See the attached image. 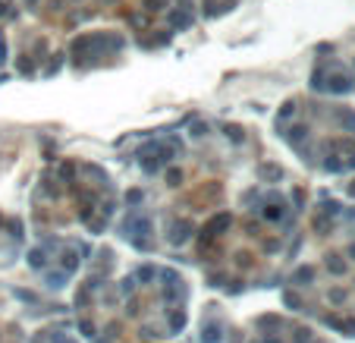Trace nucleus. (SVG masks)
<instances>
[{"label": "nucleus", "mask_w": 355, "mask_h": 343, "mask_svg": "<svg viewBox=\"0 0 355 343\" xmlns=\"http://www.w3.org/2000/svg\"><path fill=\"white\" fill-rule=\"evenodd\" d=\"M6 57V47H3V41H0V60H3Z\"/></svg>", "instance_id": "1"}]
</instances>
